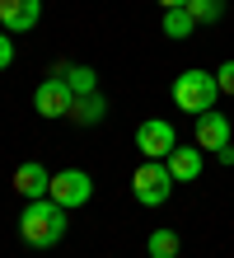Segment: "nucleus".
I'll use <instances>...</instances> for the list:
<instances>
[{
  "mask_svg": "<svg viewBox=\"0 0 234 258\" xmlns=\"http://www.w3.org/2000/svg\"><path fill=\"white\" fill-rule=\"evenodd\" d=\"M66 207L52 202V197H38V202H28L24 207V216H19V239L24 244H33V249H52L66 239Z\"/></svg>",
  "mask_w": 234,
  "mask_h": 258,
  "instance_id": "1",
  "label": "nucleus"
},
{
  "mask_svg": "<svg viewBox=\"0 0 234 258\" xmlns=\"http://www.w3.org/2000/svg\"><path fill=\"white\" fill-rule=\"evenodd\" d=\"M215 99H220V85H215V71H183L174 80V103L183 113H211Z\"/></svg>",
  "mask_w": 234,
  "mask_h": 258,
  "instance_id": "2",
  "label": "nucleus"
},
{
  "mask_svg": "<svg viewBox=\"0 0 234 258\" xmlns=\"http://www.w3.org/2000/svg\"><path fill=\"white\" fill-rule=\"evenodd\" d=\"M174 183H178V178L169 174L164 160H140L136 174H131V192H136L140 207H164L169 192H174Z\"/></svg>",
  "mask_w": 234,
  "mask_h": 258,
  "instance_id": "3",
  "label": "nucleus"
},
{
  "mask_svg": "<svg viewBox=\"0 0 234 258\" xmlns=\"http://www.w3.org/2000/svg\"><path fill=\"white\" fill-rule=\"evenodd\" d=\"M136 150L145 160H169L178 150V132L164 122V117H145V122L136 127Z\"/></svg>",
  "mask_w": 234,
  "mask_h": 258,
  "instance_id": "4",
  "label": "nucleus"
},
{
  "mask_svg": "<svg viewBox=\"0 0 234 258\" xmlns=\"http://www.w3.org/2000/svg\"><path fill=\"white\" fill-rule=\"evenodd\" d=\"M52 202H61V207H85L89 197H94V178L85 174V169H61V174H52Z\"/></svg>",
  "mask_w": 234,
  "mask_h": 258,
  "instance_id": "5",
  "label": "nucleus"
},
{
  "mask_svg": "<svg viewBox=\"0 0 234 258\" xmlns=\"http://www.w3.org/2000/svg\"><path fill=\"white\" fill-rule=\"evenodd\" d=\"M33 108L42 113V117H70V108H75V89L66 85V80H42L38 89H33Z\"/></svg>",
  "mask_w": 234,
  "mask_h": 258,
  "instance_id": "6",
  "label": "nucleus"
},
{
  "mask_svg": "<svg viewBox=\"0 0 234 258\" xmlns=\"http://www.w3.org/2000/svg\"><path fill=\"white\" fill-rule=\"evenodd\" d=\"M42 19V0H0V28L5 33H28Z\"/></svg>",
  "mask_w": 234,
  "mask_h": 258,
  "instance_id": "7",
  "label": "nucleus"
},
{
  "mask_svg": "<svg viewBox=\"0 0 234 258\" xmlns=\"http://www.w3.org/2000/svg\"><path fill=\"white\" fill-rule=\"evenodd\" d=\"M192 141L201 146V150H220V146H229V117L225 113H197V127H192Z\"/></svg>",
  "mask_w": 234,
  "mask_h": 258,
  "instance_id": "8",
  "label": "nucleus"
},
{
  "mask_svg": "<svg viewBox=\"0 0 234 258\" xmlns=\"http://www.w3.org/2000/svg\"><path fill=\"white\" fill-rule=\"evenodd\" d=\"M14 192H19V197H28V202H38V197H47V192H52V174H47L38 160H24L19 169H14Z\"/></svg>",
  "mask_w": 234,
  "mask_h": 258,
  "instance_id": "9",
  "label": "nucleus"
},
{
  "mask_svg": "<svg viewBox=\"0 0 234 258\" xmlns=\"http://www.w3.org/2000/svg\"><path fill=\"white\" fill-rule=\"evenodd\" d=\"M70 117H75L80 127L103 122V117H108V99L99 94V89H94V94H75V108H70Z\"/></svg>",
  "mask_w": 234,
  "mask_h": 258,
  "instance_id": "10",
  "label": "nucleus"
},
{
  "mask_svg": "<svg viewBox=\"0 0 234 258\" xmlns=\"http://www.w3.org/2000/svg\"><path fill=\"white\" fill-rule=\"evenodd\" d=\"M164 164H169V174H174L178 183H192V178L201 174V146H192V150H183V146H178Z\"/></svg>",
  "mask_w": 234,
  "mask_h": 258,
  "instance_id": "11",
  "label": "nucleus"
},
{
  "mask_svg": "<svg viewBox=\"0 0 234 258\" xmlns=\"http://www.w3.org/2000/svg\"><path fill=\"white\" fill-rule=\"evenodd\" d=\"M192 33H197V19L187 14V5H178V10H164V38L183 42V38H192Z\"/></svg>",
  "mask_w": 234,
  "mask_h": 258,
  "instance_id": "12",
  "label": "nucleus"
},
{
  "mask_svg": "<svg viewBox=\"0 0 234 258\" xmlns=\"http://www.w3.org/2000/svg\"><path fill=\"white\" fill-rule=\"evenodd\" d=\"M145 249H150V258H178V235L174 230H154L145 239Z\"/></svg>",
  "mask_w": 234,
  "mask_h": 258,
  "instance_id": "13",
  "label": "nucleus"
},
{
  "mask_svg": "<svg viewBox=\"0 0 234 258\" xmlns=\"http://www.w3.org/2000/svg\"><path fill=\"white\" fill-rule=\"evenodd\" d=\"M187 14H192L197 24H215L225 14V0H187Z\"/></svg>",
  "mask_w": 234,
  "mask_h": 258,
  "instance_id": "14",
  "label": "nucleus"
},
{
  "mask_svg": "<svg viewBox=\"0 0 234 258\" xmlns=\"http://www.w3.org/2000/svg\"><path fill=\"white\" fill-rule=\"evenodd\" d=\"M66 85L75 89V94H94V89H99V75H94V66H70Z\"/></svg>",
  "mask_w": 234,
  "mask_h": 258,
  "instance_id": "15",
  "label": "nucleus"
},
{
  "mask_svg": "<svg viewBox=\"0 0 234 258\" xmlns=\"http://www.w3.org/2000/svg\"><path fill=\"white\" fill-rule=\"evenodd\" d=\"M10 66H14V38L0 28V71H10Z\"/></svg>",
  "mask_w": 234,
  "mask_h": 258,
  "instance_id": "16",
  "label": "nucleus"
},
{
  "mask_svg": "<svg viewBox=\"0 0 234 258\" xmlns=\"http://www.w3.org/2000/svg\"><path fill=\"white\" fill-rule=\"evenodd\" d=\"M215 85H220V94H234V61H225L215 71Z\"/></svg>",
  "mask_w": 234,
  "mask_h": 258,
  "instance_id": "17",
  "label": "nucleus"
},
{
  "mask_svg": "<svg viewBox=\"0 0 234 258\" xmlns=\"http://www.w3.org/2000/svg\"><path fill=\"white\" fill-rule=\"evenodd\" d=\"M160 5H164V10H178V5H187V0H160Z\"/></svg>",
  "mask_w": 234,
  "mask_h": 258,
  "instance_id": "18",
  "label": "nucleus"
}]
</instances>
